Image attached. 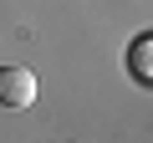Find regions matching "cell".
I'll list each match as a JSON object with an SVG mask.
<instances>
[{
  "mask_svg": "<svg viewBox=\"0 0 153 143\" xmlns=\"http://www.w3.org/2000/svg\"><path fill=\"white\" fill-rule=\"evenodd\" d=\"M31 102H36V72L0 66V107H31Z\"/></svg>",
  "mask_w": 153,
  "mask_h": 143,
  "instance_id": "obj_1",
  "label": "cell"
}]
</instances>
